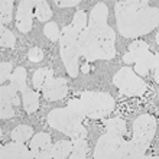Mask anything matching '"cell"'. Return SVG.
I'll return each mask as SVG.
<instances>
[{
  "mask_svg": "<svg viewBox=\"0 0 159 159\" xmlns=\"http://www.w3.org/2000/svg\"><path fill=\"white\" fill-rule=\"evenodd\" d=\"M13 17V2L12 0H2L0 2V23L7 25Z\"/></svg>",
  "mask_w": 159,
  "mask_h": 159,
  "instance_id": "cb8c5ba5",
  "label": "cell"
},
{
  "mask_svg": "<svg viewBox=\"0 0 159 159\" xmlns=\"http://www.w3.org/2000/svg\"><path fill=\"white\" fill-rule=\"evenodd\" d=\"M0 158L2 159H34V155L30 149L23 145L22 142H15L7 143L2 148L0 151Z\"/></svg>",
  "mask_w": 159,
  "mask_h": 159,
  "instance_id": "5bb4252c",
  "label": "cell"
},
{
  "mask_svg": "<svg viewBox=\"0 0 159 159\" xmlns=\"http://www.w3.org/2000/svg\"><path fill=\"white\" fill-rule=\"evenodd\" d=\"M72 152V142L71 140H59L55 145H52L51 155L54 159H67L70 158Z\"/></svg>",
  "mask_w": 159,
  "mask_h": 159,
  "instance_id": "e0dca14e",
  "label": "cell"
},
{
  "mask_svg": "<svg viewBox=\"0 0 159 159\" xmlns=\"http://www.w3.org/2000/svg\"><path fill=\"white\" fill-rule=\"evenodd\" d=\"M156 133V120L151 114H142L133 121V140L136 145L148 151L149 143Z\"/></svg>",
  "mask_w": 159,
  "mask_h": 159,
  "instance_id": "52a82bcc",
  "label": "cell"
},
{
  "mask_svg": "<svg viewBox=\"0 0 159 159\" xmlns=\"http://www.w3.org/2000/svg\"><path fill=\"white\" fill-rule=\"evenodd\" d=\"M59 7H74V6H78L80 4V0H65V2H57Z\"/></svg>",
  "mask_w": 159,
  "mask_h": 159,
  "instance_id": "d6a6232c",
  "label": "cell"
},
{
  "mask_svg": "<svg viewBox=\"0 0 159 159\" xmlns=\"http://www.w3.org/2000/svg\"><path fill=\"white\" fill-rule=\"evenodd\" d=\"M32 136H34V127L26 126V125L17 126V127H15V129L12 130V133H10L12 140H15V142H22V143H25L26 140H29Z\"/></svg>",
  "mask_w": 159,
  "mask_h": 159,
  "instance_id": "44dd1931",
  "label": "cell"
},
{
  "mask_svg": "<svg viewBox=\"0 0 159 159\" xmlns=\"http://www.w3.org/2000/svg\"><path fill=\"white\" fill-rule=\"evenodd\" d=\"M46 120H48V125L52 129L59 130V132H62L64 134H67L72 139L87 138V129L81 125V120L77 116H74L67 107L51 110Z\"/></svg>",
  "mask_w": 159,
  "mask_h": 159,
  "instance_id": "3957f363",
  "label": "cell"
},
{
  "mask_svg": "<svg viewBox=\"0 0 159 159\" xmlns=\"http://www.w3.org/2000/svg\"><path fill=\"white\" fill-rule=\"evenodd\" d=\"M114 10L119 34L125 38H138L158 26L159 10L151 7L146 0H120Z\"/></svg>",
  "mask_w": 159,
  "mask_h": 159,
  "instance_id": "6da1fadb",
  "label": "cell"
},
{
  "mask_svg": "<svg viewBox=\"0 0 159 159\" xmlns=\"http://www.w3.org/2000/svg\"><path fill=\"white\" fill-rule=\"evenodd\" d=\"M43 34H45L46 38L52 42L59 41V38H61V30H59V28L57 26L55 22H48V23H45V26H43Z\"/></svg>",
  "mask_w": 159,
  "mask_h": 159,
  "instance_id": "83f0119b",
  "label": "cell"
},
{
  "mask_svg": "<svg viewBox=\"0 0 159 159\" xmlns=\"http://www.w3.org/2000/svg\"><path fill=\"white\" fill-rule=\"evenodd\" d=\"M72 26H74V29L81 34L85 28L88 26V17L85 15V12L83 10H77L75 15H74V19H72Z\"/></svg>",
  "mask_w": 159,
  "mask_h": 159,
  "instance_id": "4316f807",
  "label": "cell"
},
{
  "mask_svg": "<svg viewBox=\"0 0 159 159\" xmlns=\"http://www.w3.org/2000/svg\"><path fill=\"white\" fill-rule=\"evenodd\" d=\"M70 111H71L74 116H77V117L80 119V120L83 121L84 117H87L85 116V111H84V107H83V103H81V100H71L70 103H68V107H67Z\"/></svg>",
  "mask_w": 159,
  "mask_h": 159,
  "instance_id": "f1b7e54d",
  "label": "cell"
},
{
  "mask_svg": "<svg viewBox=\"0 0 159 159\" xmlns=\"http://www.w3.org/2000/svg\"><path fill=\"white\" fill-rule=\"evenodd\" d=\"M153 68H158V55L151 54L149 51H146L145 54H142L136 59L133 71L139 77H146L149 74V71L153 70Z\"/></svg>",
  "mask_w": 159,
  "mask_h": 159,
  "instance_id": "9a60e30c",
  "label": "cell"
},
{
  "mask_svg": "<svg viewBox=\"0 0 159 159\" xmlns=\"http://www.w3.org/2000/svg\"><path fill=\"white\" fill-rule=\"evenodd\" d=\"M125 142L121 134L107 132L98 138L93 156L94 159H123Z\"/></svg>",
  "mask_w": 159,
  "mask_h": 159,
  "instance_id": "8992f818",
  "label": "cell"
},
{
  "mask_svg": "<svg viewBox=\"0 0 159 159\" xmlns=\"http://www.w3.org/2000/svg\"><path fill=\"white\" fill-rule=\"evenodd\" d=\"M72 152L68 159H84L88 153V143L85 139L77 138L72 139Z\"/></svg>",
  "mask_w": 159,
  "mask_h": 159,
  "instance_id": "ffe728a7",
  "label": "cell"
},
{
  "mask_svg": "<svg viewBox=\"0 0 159 159\" xmlns=\"http://www.w3.org/2000/svg\"><path fill=\"white\" fill-rule=\"evenodd\" d=\"M113 84L119 88V91L126 96H142L148 90L146 83L133 71V68L125 67L119 70L113 77Z\"/></svg>",
  "mask_w": 159,
  "mask_h": 159,
  "instance_id": "5b68a950",
  "label": "cell"
},
{
  "mask_svg": "<svg viewBox=\"0 0 159 159\" xmlns=\"http://www.w3.org/2000/svg\"><path fill=\"white\" fill-rule=\"evenodd\" d=\"M30 152L34 158L36 159H51V151H52V142H51V136L48 133H36L30 140Z\"/></svg>",
  "mask_w": 159,
  "mask_h": 159,
  "instance_id": "30bf717a",
  "label": "cell"
},
{
  "mask_svg": "<svg viewBox=\"0 0 159 159\" xmlns=\"http://www.w3.org/2000/svg\"><path fill=\"white\" fill-rule=\"evenodd\" d=\"M35 16L39 22H48L52 17V10L48 2L45 0H36V6H35Z\"/></svg>",
  "mask_w": 159,
  "mask_h": 159,
  "instance_id": "603a6c76",
  "label": "cell"
},
{
  "mask_svg": "<svg viewBox=\"0 0 159 159\" xmlns=\"http://www.w3.org/2000/svg\"><path fill=\"white\" fill-rule=\"evenodd\" d=\"M13 103L9 100H0V117L2 119H10L15 116L13 110Z\"/></svg>",
  "mask_w": 159,
  "mask_h": 159,
  "instance_id": "f546056e",
  "label": "cell"
},
{
  "mask_svg": "<svg viewBox=\"0 0 159 159\" xmlns=\"http://www.w3.org/2000/svg\"><path fill=\"white\" fill-rule=\"evenodd\" d=\"M107 17H109V9L104 3H97L91 9L90 17H88V29L94 35L100 34L101 30L107 28Z\"/></svg>",
  "mask_w": 159,
  "mask_h": 159,
  "instance_id": "7c38bea8",
  "label": "cell"
},
{
  "mask_svg": "<svg viewBox=\"0 0 159 159\" xmlns=\"http://www.w3.org/2000/svg\"><path fill=\"white\" fill-rule=\"evenodd\" d=\"M0 100L12 101L13 106H20V103H22L19 96H17V88L13 84L2 85V88H0Z\"/></svg>",
  "mask_w": 159,
  "mask_h": 159,
  "instance_id": "7402d4cb",
  "label": "cell"
},
{
  "mask_svg": "<svg viewBox=\"0 0 159 159\" xmlns=\"http://www.w3.org/2000/svg\"><path fill=\"white\" fill-rule=\"evenodd\" d=\"M146 51H149V46H148L146 42L136 41V42H133V43L129 45V52H126V54L123 55V61L126 62V65L134 64L136 59H138L142 54H145Z\"/></svg>",
  "mask_w": 159,
  "mask_h": 159,
  "instance_id": "2e32d148",
  "label": "cell"
},
{
  "mask_svg": "<svg viewBox=\"0 0 159 159\" xmlns=\"http://www.w3.org/2000/svg\"><path fill=\"white\" fill-rule=\"evenodd\" d=\"M104 126H106V129H107V132H111V133L121 134V136H125V133H126V121L120 117L104 120Z\"/></svg>",
  "mask_w": 159,
  "mask_h": 159,
  "instance_id": "d4e9b609",
  "label": "cell"
},
{
  "mask_svg": "<svg viewBox=\"0 0 159 159\" xmlns=\"http://www.w3.org/2000/svg\"><path fill=\"white\" fill-rule=\"evenodd\" d=\"M97 41H98V46H100V54L101 59H111L116 55V49H114V41H116V34H114L113 28H104L100 34H97Z\"/></svg>",
  "mask_w": 159,
  "mask_h": 159,
  "instance_id": "4fadbf2b",
  "label": "cell"
},
{
  "mask_svg": "<svg viewBox=\"0 0 159 159\" xmlns=\"http://www.w3.org/2000/svg\"><path fill=\"white\" fill-rule=\"evenodd\" d=\"M0 45L3 48H15L16 46V36L6 29L3 25L0 26Z\"/></svg>",
  "mask_w": 159,
  "mask_h": 159,
  "instance_id": "484cf974",
  "label": "cell"
},
{
  "mask_svg": "<svg viewBox=\"0 0 159 159\" xmlns=\"http://www.w3.org/2000/svg\"><path fill=\"white\" fill-rule=\"evenodd\" d=\"M36 6V0H22L16 12V26L19 32L28 34L32 29V10Z\"/></svg>",
  "mask_w": 159,
  "mask_h": 159,
  "instance_id": "9c48e42d",
  "label": "cell"
},
{
  "mask_svg": "<svg viewBox=\"0 0 159 159\" xmlns=\"http://www.w3.org/2000/svg\"><path fill=\"white\" fill-rule=\"evenodd\" d=\"M85 116L91 119H103L114 110V98L109 93L83 91L80 96Z\"/></svg>",
  "mask_w": 159,
  "mask_h": 159,
  "instance_id": "277c9868",
  "label": "cell"
},
{
  "mask_svg": "<svg viewBox=\"0 0 159 159\" xmlns=\"http://www.w3.org/2000/svg\"><path fill=\"white\" fill-rule=\"evenodd\" d=\"M78 48H80V55L84 57L87 62H94L97 59H101L100 46H98L97 36L88 28H85L78 35Z\"/></svg>",
  "mask_w": 159,
  "mask_h": 159,
  "instance_id": "ba28073f",
  "label": "cell"
},
{
  "mask_svg": "<svg viewBox=\"0 0 159 159\" xmlns=\"http://www.w3.org/2000/svg\"><path fill=\"white\" fill-rule=\"evenodd\" d=\"M81 71H83V72H85V74H87V72L90 71V67H88V64H85V65H83V68H81Z\"/></svg>",
  "mask_w": 159,
  "mask_h": 159,
  "instance_id": "836d02e7",
  "label": "cell"
},
{
  "mask_svg": "<svg viewBox=\"0 0 159 159\" xmlns=\"http://www.w3.org/2000/svg\"><path fill=\"white\" fill-rule=\"evenodd\" d=\"M13 71H15V70H13L12 62H2L0 64V83L3 84V83H6L7 80H10Z\"/></svg>",
  "mask_w": 159,
  "mask_h": 159,
  "instance_id": "4dcf8cb0",
  "label": "cell"
},
{
  "mask_svg": "<svg viewBox=\"0 0 159 159\" xmlns=\"http://www.w3.org/2000/svg\"><path fill=\"white\" fill-rule=\"evenodd\" d=\"M10 84H13L17 88L19 93H26L29 90V87L26 85V70L23 67H17L15 68L12 77H10Z\"/></svg>",
  "mask_w": 159,
  "mask_h": 159,
  "instance_id": "d6986e66",
  "label": "cell"
},
{
  "mask_svg": "<svg viewBox=\"0 0 159 159\" xmlns=\"http://www.w3.org/2000/svg\"><path fill=\"white\" fill-rule=\"evenodd\" d=\"M28 58L32 62H41L43 59V51L41 48H30L29 52H28Z\"/></svg>",
  "mask_w": 159,
  "mask_h": 159,
  "instance_id": "1f68e13d",
  "label": "cell"
},
{
  "mask_svg": "<svg viewBox=\"0 0 159 159\" xmlns=\"http://www.w3.org/2000/svg\"><path fill=\"white\" fill-rule=\"evenodd\" d=\"M54 77V71L51 68H39L34 72L32 77V83H34V88L36 91H42V88L48 83V80Z\"/></svg>",
  "mask_w": 159,
  "mask_h": 159,
  "instance_id": "ac0fdd59",
  "label": "cell"
},
{
  "mask_svg": "<svg viewBox=\"0 0 159 159\" xmlns=\"http://www.w3.org/2000/svg\"><path fill=\"white\" fill-rule=\"evenodd\" d=\"M68 94V81L65 78H55L52 77L42 88V96L45 100L57 101L61 100Z\"/></svg>",
  "mask_w": 159,
  "mask_h": 159,
  "instance_id": "8fae6325",
  "label": "cell"
},
{
  "mask_svg": "<svg viewBox=\"0 0 159 159\" xmlns=\"http://www.w3.org/2000/svg\"><path fill=\"white\" fill-rule=\"evenodd\" d=\"M78 32L72 25L64 26L59 38V54L67 68L68 75L75 78L80 71V48H78Z\"/></svg>",
  "mask_w": 159,
  "mask_h": 159,
  "instance_id": "7a4b0ae2",
  "label": "cell"
}]
</instances>
